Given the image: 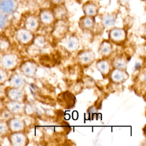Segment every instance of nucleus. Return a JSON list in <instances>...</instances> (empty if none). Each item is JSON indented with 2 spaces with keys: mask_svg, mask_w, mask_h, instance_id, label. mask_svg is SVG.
<instances>
[{
  "mask_svg": "<svg viewBox=\"0 0 146 146\" xmlns=\"http://www.w3.org/2000/svg\"><path fill=\"white\" fill-rule=\"evenodd\" d=\"M66 0H49L50 3H51L53 6L64 4Z\"/></svg>",
  "mask_w": 146,
  "mask_h": 146,
  "instance_id": "b1692460",
  "label": "nucleus"
},
{
  "mask_svg": "<svg viewBox=\"0 0 146 146\" xmlns=\"http://www.w3.org/2000/svg\"><path fill=\"white\" fill-rule=\"evenodd\" d=\"M33 43L34 44L39 48H42L45 47L46 44V37L43 35L39 34L35 37L34 36L33 39Z\"/></svg>",
  "mask_w": 146,
  "mask_h": 146,
  "instance_id": "6ab92c4d",
  "label": "nucleus"
},
{
  "mask_svg": "<svg viewBox=\"0 0 146 146\" xmlns=\"http://www.w3.org/2000/svg\"><path fill=\"white\" fill-rule=\"evenodd\" d=\"M96 59L95 52L91 49L83 50L78 53L76 60L79 64L83 66H88L94 63Z\"/></svg>",
  "mask_w": 146,
  "mask_h": 146,
  "instance_id": "20e7f679",
  "label": "nucleus"
},
{
  "mask_svg": "<svg viewBox=\"0 0 146 146\" xmlns=\"http://www.w3.org/2000/svg\"><path fill=\"white\" fill-rule=\"evenodd\" d=\"M131 1V0H117V2L121 6L127 7L128 6Z\"/></svg>",
  "mask_w": 146,
  "mask_h": 146,
  "instance_id": "393cba45",
  "label": "nucleus"
},
{
  "mask_svg": "<svg viewBox=\"0 0 146 146\" xmlns=\"http://www.w3.org/2000/svg\"><path fill=\"white\" fill-rule=\"evenodd\" d=\"M38 68V64L33 60L26 61L21 66V70L23 74L30 78L34 77L35 75Z\"/></svg>",
  "mask_w": 146,
  "mask_h": 146,
  "instance_id": "9b49d317",
  "label": "nucleus"
},
{
  "mask_svg": "<svg viewBox=\"0 0 146 146\" xmlns=\"http://www.w3.org/2000/svg\"><path fill=\"white\" fill-rule=\"evenodd\" d=\"M25 126V123L22 121L18 119H15L12 121L13 128L15 131L22 130Z\"/></svg>",
  "mask_w": 146,
  "mask_h": 146,
  "instance_id": "412c9836",
  "label": "nucleus"
},
{
  "mask_svg": "<svg viewBox=\"0 0 146 146\" xmlns=\"http://www.w3.org/2000/svg\"><path fill=\"white\" fill-rule=\"evenodd\" d=\"M108 36V40L112 43L120 44L125 40L127 36V32L124 28L113 26L110 29Z\"/></svg>",
  "mask_w": 146,
  "mask_h": 146,
  "instance_id": "f03ea898",
  "label": "nucleus"
},
{
  "mask_svg": "<svg viewBox=\"0 0 146 146\" xmlns=\"http://www.w3.org/2000/svg\"><path fill=\"white\" fill-rule=\"evenodd\" d=\"M40 23L38 17L35 15H29L25 22V28L33 33L37 31L40 27Z\"/></svg>",
  "mask_w": 146,
  "mask_h": 146,
  "instance_id": "f8f14e48",
  "label": "nucleus"
},
{
  "mask_svg": "<svg viewBox=\"0 0 146 146\" xmlns=\"http://www.w3.org/2000/svg\"><path fill=\"white\" fill-rule=\"evenodd\" d=\"M56 20L66 19L68 15V10L64 4L54 6L52 9Z\"/></svg>",
  "mask_w": 146,
  "mask_h": 146,
  "instance_id": "4468645a",
  "label": "nucleus"
},
{
  "mask_svg": "<svg viewBox=\"0 0 146 146\" xmlns=\"http://www.w3.org/2000/svg\"><path fill=\"white\" fill-rule=\"evenodd\" d=\"M82 40L84 42L89 43L92 42L94 39V34L91 30H83L82 33Z\"/></svg>",
  "mask_w": 146,
  "mask_h": 146,
  "instance_id": "aec40b11",
  "label": "nucleus"
},
{
  "mask_svg": "<svg viewBox=\"0 0 146 146\" xmlns=\"http://www.w3.org/2000/svg\"><path fill=\"white\" fill-rule=\"evenodd\" d=\"M110 3V0H99L98 5L99 7H106Z\"/></svg>",
  "mask_w": 146,
  "mask_h": 146,
  "instance_id": "5701e85b",
  "label": "nucleus"
},
{
  "mask_svg": "<svg viewBox=\"0 0 146 146\" xmlns=\"http://www.w3.org/2000/svg\"><path fill=\"white\" fill-rule=\"evenodd\" d=\"M38 17L40 24L46 26L52 25L56 20L52 9L49 7L40 9Z\"/></svg>",
  "mask_w": 146,
  "mask_h": 146,
  "instance_id": "423d86ee",
  "label": "nucleus"
},
{
  "mask_svg": "<svg viewBox=\"0 0 146 146\" xmlns=\"http://www.w3.org/2000/svg\"><path fill=\"white\" fill-rule=\"evenodd\" d=\"M78 23L79 29L82 31H93L96 25V21L95 17L84 15L79 18Z\"/></svg>",
  "mask_w": 146,
  "mask_h": 146,
  "instance_id": "6e6552de",
  "label": "nucleus"
},
{
  "mask_svg": "<svg viewBox=\"0 0 146 146\" xmlns=\"http://www.w3.org/2000/svg\"><path fill=\"white\" fill-rule=\"evenodd\" d=\"M25 83L26 82L23 78L19 75L15 76L13 81V85L17 88H21L23 87L25 85Z\"/></svg>",
  "mask_w": 146,
  "mask_h": 146,
  "instance_id": "4be33fe9",
  "label": "nucleus"
},
{
  "mask_svg": "<svg viewBox=\"0 0 146 146\" xmlns=\"http://www.w3.org/2000/svg\"><path fill=\"white\" fill-rule=\"evenodd\" d=\"M117 14L115 13H105L100 16V24L104 29H110L116 23Z\"/></svg>",
  "mask_w": 146,
  "mask_h": 146,
  "instance_id": "0eeeda50",
  "label": "nucleus"
},
{
  "mask_svg": "<svg viewBox=\"0 0 146 146\" xmlns=\"http://www.w3.org/2000/svg\"><path fill=\"white\" fill-rule=\"evenodd\" d=\"M108 75L111 82L115 84H121L125 82L129 76L126 69L117 68L111 69Z\"/></svg>",
  "mask_w": 146,
  "mask_h": 146,
  "instance_id": "39448f33",
  "label": "nucleus"
},
{
  "mask_svg": "<svg viewBox=\"0 0 146 146\" xmlns=\"http://www.w3.org/2000/svg\"><path fill=\"white\" fill-rule=\"evenodd\" d=\"M82 9L84 15L95 18L99 14L100 7L95 2L88 1L83 4Z\"/></svg>",
  "mask_w": 146,
  "mask_h": 146,
  "instance_id": "1a4fd4ad",
  "label": "nucleus"
},
{
  "mask_svg": "<svg viewBox=\"0 0 146 146\" xmlns=\"http://www.w3.org/2000/svg\"><path fill=\"white\" fill-rule=\"evenodd\" d=\"M18 40L24 44H27L33 40L34 35L33 32L25 29H22L18 32Z\"/></svg>",
  "mask_w": 146,
  "mask_h": 146,
  "instance_id": "dca6fc26",
  "label": "nucleus"
},
{
  "mask_svg": "<svg viewBox=\"0 0 146 146\" xmlns=\"http://www.w3.org/2000/svg\"><path fill=\"white\" fill-rule=\"evenodd\" d=\"M62 39V46L69 52H75L80 47V39L75 34H71L67 36H64Z\"/></svg>",
  "mask_w": 146,
  "mask_h": 146,
  "instance_id": "7ed1b4c3",
  "label": "nucleus"
},
{
  "mask_svg": "<svg viewBox=\"0 0 146 146\" xmlns=\"http://www.w3.org/2000/svg\"><path fill=\"white\" fill-rule=\"evenodd\" d=\"M113 51L112 42L108 39H105L101 42L98 47V52L103 57L110 56Z\"/></svg>",
  "mask_w": 146,
  "mask_h": 146,
  "instance_id": "ddd939ff",
  "label": "nucleus"
},
{
  "mask_svg": "<svg viewBox=\"0 0 146 146\" xmlns=\"http://www.w3.org/2000/svg\"><path fill=\"white\" fill-rule=\"evenodd\" d=\"M95 67L103 77H106L108 75L112 67L111 61L106 58L98 60L95 64Z\"/></svg>",
  "mask_w": 146,
  "mask_h": 146,
  "instance_id": "9d476101",
  "label": "nucleus"
},
{
  "mask_svg": "<svg viewBox=\"0 0 146 146\" xmlns=\"http://www.w3.org/2000/svg\"><path fill=\"white\" fill-rule=\"evenodd\" d=\"M128 61L124 56L120 55L116 56L111 61L112 67L113 68L127 69Z\"/></svg>",
  "mask_w": 146,
  "mask_h": 146,
  "instance_id": "f3484780",
  "label": "nucleus"
},
{
  "mask_svg": "<svg viewBox=\"0 0 146 146\" xmlns=\"http://www.w3.org/2000/svg\"><path fill=\"white\" fill-rule=\"evenodd\" d=\"M17 7L16 0H2L0 2V9L6 13H14Z\"/></svg>",
  "mask_w": 146,
  "mask_h": 146,
  "instance_id": "2eb2a0df",
  "label": "nucleus"
},
{
  "mask_svg": "<svg viewBox=\"0 0 146 146\" xmlns=\"http://www.w3.org/2000/svg\"><path fill=\"white\" fill-rule=\"evenodd\" d=\"M13 142L17 145H25L28 143V138L23 133H17L13 136Z\"/></svg>",
  "mask_w": 146,
  "mask_h": 146,
  "instance_id": "a211bd4d",
  "label": "nucleus"
},
{
  "mask_svg": "<svg viewBox=\"0 0 146 146\" xmlns=\"http://www.w3.org/2000/svg\"><path fill=\"white\" fill-rule=\"evenodd\" d=\"M52 25V34L55 38L62 39L68 31L69 24L66 19L55 20Z\"/></svg>",
  "mask_w": 146,
  "mask_h": 146,
  "instance_id": "f257e3e1",
  "label": "nucleus"
},
{
  "mask_svg": "<svg viewBox=\"0 0 146 146\" xmlns=\"http://www.w3.org/2000/svg\"><path fill=\"white\" fill-rule=\"evenodd\" d=\"M2 79V76L0 74V79Z\"/></svg>",
  "mask_w": 146,
  "mask_h": 146,
  "instance_id": "bb28decb",
  "label": "nucleus"
},
{
  "mask_svg": "<svg viewBox=\"0 0 146 146\" xmlns=\"http://www.w3.org/2000/svg\"><path fill=\"white\" fill-rule=\"evenodd\" d=\"M7 22V19L5 17L0 14V27H3L6 25Z\"/></svg>",
  "mask_w": 146,
  "mask_h": 146,
  "instance_id": "a878e982",
  "label": "nucleus"
}]
</instances>
